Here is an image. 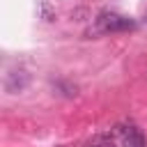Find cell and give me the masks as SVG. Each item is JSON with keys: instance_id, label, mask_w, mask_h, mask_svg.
Returning <instances> with one entry per match:
<instances>
[{"instance_id": "6da1fadb", "label": "cell", "mask_w": 147, "mask_h": 147, "mask_svg": "<svg viewBox=\"0 0 147 147\" xmlns=\"http://www.w3.org/2000/svg\"><path fill=\"white\" fill-rule=\"evenodd\" d=\"M96 30L99 32H122V30H131L136 23L126 16H119V14H113V11H101L94 21Z\"/></svg>"}, {"instance_id": "3957f363", "label": "cell", "mask_w": 147, "mask_h": 147, "mask_svg": "<svg viewBox=\"0 0 147 147\" xmlns=\"http://www.w3.org/2000/svg\"><path fill=\"white\" fill-rule=\"evenodd\" d=\"M122 147H145V136L136 129V126H129V131H124V142Z\"/></svg>"}, {"instance_id": "7a4b0ae2", "label": "cell", "mask_w": 147, "mask_h": 147, "mask_svg": "<svg viewBox=\"0 0 147 147\" xmlns=\"http://www.w3.org/2000/svg\"><path fill=\"white\" fill-rule=\"evenodd\" d=\"M28 83H30V76H28L23 69H9V71L5 74V90H7L9 94L23 92V90L28 87Z\"/></svg>"}, {"instance_id": "277c9868", "label": "cell", "mask_w": 147, "mask_h": 147, "mask_svg": "<svg viewBox=\"0 0 147 147\" xmlns=\"http://www.w3.org/2000/svg\"><path fill=\"white\" fill-rule=\"evenodd\" d=\"M90 147H115V142H113L110 138H106V136H99Z\"/></svg>"}]
</instances>
